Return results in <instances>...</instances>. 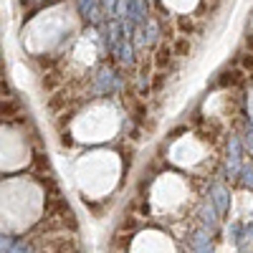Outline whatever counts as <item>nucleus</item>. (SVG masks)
Masks as SVG:
<instances>
[{
  "label": "nucleus",
  "mask_w": 253,
  "mask_h": 253,
  "mask_svg": "<svg viewBox=\"0 0 253 253\" xmlns=\"http://www.w3.org/2000/svg\"><path fill=\"white\" fill-rule=\"evenodd\" d=\"M170 58H172V48H170V46H162V48L157 51V56H155V66H157V69H165L167 63H170Z\"/></svg>",
  "instance_id": "obj_1"
},
{
  "label": "nucleus",
  "mask_w": 253,
  "mask_h": 253,
  "mask_svg": "<svg viewBox=\"0 0 253 253\" xmlns=\"http://www.w3.org/2000/svg\"><path fill=\"white\" fill-rule=\"evenodd\" d=\"M238 81H241V74H238V71H225V74L220 76L223 86H233V84H238Z\"/></svg>",
  "instance_id": "obj_2"
},
{
  "label": "nucleus",
  "mask_w": 253,
  "mask_h": 253,
  "mask_svg": "<svg viewBox=\"0 0 253 253\" xmlns=\"http://www.w3.org/2000/svg\"><path fill=\"white\" fill-rule=\"evenodd\" d=\"M241 66H243L246 71H251V69H253V53H246V56L241 58Z\"/></svg>",
  "instance_id": "obj_3"
},
{
  "label": "nucleus",
  "mask_w": 253,
  "mask_h": 253,
  "mask_svg": "<svg viewBox=\"0 0 253 253\" xmlns=\"http://www.w3.org/2000/svg\"><path fill=\"white\" fill-rule=\"evenodd\" d=\"M175 51H177V53H187V51H190V43H187V38H180V41H177Z\"/></svg>",
  "instance_id": "obj_4"
},
{
  "label": "nucleus",
  "mask_w": 253,
  "mask_h": 253,
  "mask_svg": "<svg viewBox=\"0 0 253 253\" xmlns=\"http://www.w3.org/2000/svg\"><path fill=\"white\" fill-rule=\"evenodd\" d=\"M248 53H253V36H248Z\"/></svg>",
  "instance_id": "obj_5"
}]
</instances>
